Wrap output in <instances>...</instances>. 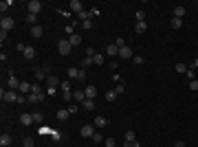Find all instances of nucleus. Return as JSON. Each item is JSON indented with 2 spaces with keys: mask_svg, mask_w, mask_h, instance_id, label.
Here are the masks:
<instances>
[{
  "mask_svg": "<svg viewBox=\"0 0 198 147\" xmlns=\"http://www.w3.org/2000/svg\"><path fill=\"white\" fill-rule=\"evenodd\" d=\"M18 97H20V92H16V90H0V99H2L5 103H16L18 101Z\"/></svg>",
  "mask_w": 198,
  "mask_h": 147,
  "instance_id": "1",
  "label": "nucleus"
},
{
  "mask_svg": "<svg viewBox=\"0 0 198 147\" xmlns=\"http://www.w3.org/2000/svg\"><path fill=\"white\" fill-rule=\"evenodd\" d=\"M13 27H16V20H13V18L5 15L2 20H0V31H7V33H9V31H11Z\"/></svg>",
  "mask_w": 198,
  "mask_h": 147,
  "instance_id": "2",
  "label": "nucleus"
},
{
  "mask_svg": "<svg viewBox=\"0 0 198 147\" xmlns=\"http://www.w3.org/2000/svg\"><path fill=\"white\" fill-rule=\"evenodd\" d=\"M70 48H73V46H70L68 40H60V42H57V53H60V55H68Z\"/></svg>",
  "mask_w": 198,
  "mask_h": 147,
  "instance_id": "3",
  "label": "nucleus"
},
{
  "mask_svg": "<svg viewBox=\"0 0 198 147\" xmlns=\"http://www.w3.org/2000/svg\"><path fill=\"white\" fill-rule=\"evenodd\" d=\"M27 9H29V13L38 15V13L42 11V2H40V0H29V2H27Z\"/></svg>",
  "mask_w": 198,
  "mask_h": 147,
  "instance_id": "4",
  "label": "nucleus"
},
{
  "mask_svg": "<svg viewBox=\"0 0 198 147\" xmlns=\"http://www.w3.org/2000/svg\"><path fill=\"white\" fill-rule=\"evenodd\" d=\"M95 132H97V130H95L92 125H82V128H79V134H82L84 138H92Z\"/></svg>",
  "mask_w": 198,
  "mask_h": 147,
  "instance_id": "5",
  "label": "nucleus"
},
{
  "mask_svg": "<svg viewBox=\"0 0 198 147\" xmlns=\"http://www.w3.org/2000/svg\"><path fill=\"white\" fill-rule=\"evenodd\" d=\"M106 53H108V57H110V59H112V57H119V46H117L115 42H112V44H108V46H106Z\"/></svg>",
  "mask_w": 198,
  "mask_h": 147,
  "instance_id": "6",
  "label": "nucleus"
},
{
  "mask_svg": "<svg viewBox=\"0 0 198 147\" xmlns=\"http://www.w3.org/2000/svg\"><path fill=\"white\" fill-rule=\"evenodd\" d=\"M20 123H22V125H31V123H35V121H33V114L22 112V114H20Z\"/></svg>",
  "mask_w": 198,
  "mask_h": 147,
  "instance_id": "7",
  "label": "nucleus"
},
{
  "mask_svg": "<svg viewBox=\"0 0 198 147\" xmlns=\"http://www.w3.org/2000/svg\"><path fill=\"white\" fill-rule=\"evenodd\" d=\"M119 57H123V59H132L134 53L130 51V46H123V48H119Z\"/></svg>",
  "mask_w": 198,
  "mask_h": 147,
  "instance_id": "8",
  "label": "nucleus"
},
{
  "mask_svg": "<svg viewBox=\"0 0 198 147\" xmlns=\"http://www.w3.org/2000/svg\"><path fill=\"white\" fill-rule=\"evenodd\" d=\"M68 7H70V11L75 13V15H77L79 11H84V5L79 2V0H70V5H68Z\"/></svg>",
  "mask_w": 198,
  "mask_h": 147,
  "instance_id": "9",
  "label": "nucleus"
},
{
  "mask_svg": "<svg viewBox=\"0 0 198 147\" xmlns=\"http://www.w3.org/2000/svg\"><path fill=\"white\" fill-rule=\"evenodd\" d=\"M57 86H62V84H60V79L55 75H48L46 77V88H57Z\"/></svg>",
  "mask_w": 198,
  "mask_h": 147,
  "instance_id": "10",
  "label": "nucleus"
},
{
  "mask_svg": "<svg viewBox=\"0 0 198 147\" xmlns=\"http://www.w3.org/2000/svg\"><path fill=\"white\" fill-rule=\"evenodd\" d=\"M108 125V119L106 116H95V128L97 130H101V128H106Z\"/></svg>",
  "mask_w": 198,
  "mask_h": 147,
  "instance_id": "11",
  "label": "nucleus"
},
{
  "mask_svg": "<svg viewBox=\"0 0 198 147\" xmlns=\"http://www.w3.org/2000/svg\"><path fill=\"white\" fill-rule=\"evenodd\" d=\"M22 55H24V59H35V48L33 46H27L22 51Z\"/></svg>",
  "mask_w": 198,
  "mask_h": 147,
  "instance_id": "12",
  "label": "nucleus"
},
{
  "mask_svg": "<svg viewBox=\"0 0 198 147\" xmlns=\"http://www.w3.org/2000/svg\"><path fill=\"white\" fill-rule=\"evenodd\" d=\"M18 88H20V81L16 79L13 72H9V90H18Z\"/></svg>",
  "mask_w": 198,
  "mask_h": 147,
  "instance_id": "13",
  "label": "nucleus"
},
{
  "mask_svg": "<svg viewBox=\"0 0 198 147\" xmlns=\"http://www.w3.org/2000/svg\"><path fill=\"white\" fill-rule=\"evenodd\" d=\"M68 42H70V46H79L82 44V35L79 33H73V35H68Z\"/></svg>",
  "mask_w": 198,
  "mask_h": 147,
  "instance_id": "14",
  "label": "nucleus"
},
{
  "mask_svg": "<svg viewBox=\"0 0 198 147\" xmlns=\"http://www.w3.org/2000/svg\"><path fill=\"white\" fill-rule=\"evenodd\" d=\"M31 86H33V84H29V81H20L18 92H20V94H27V92H31Z\"/></svg>",
  "mask_w": 198,
  "mask_h": 147,
  "instance_id": "15",
  "label": "nucleus"
},
{
  "mask_svg": "<svg viewBox=\"0 0 198 147\" xmlns=\"http://www.w3.org/2000/svg\"><path fill=\"white\" fill-rule=\"evenodd\" d=\"M73 99L79 101V103H84V101H86V92H84V90H75V92H73Z\"/></svg>",
  "mask_w": 198,
  "mask_h": 147,
  "instance_id": "16",
  "label": "nucleus"
},
{
  "mask_svg": "<svg viewBox=\"0 0 198 147\" xmlns=\"http://www.w3.org/2000/svg\"><path fill=\"white\" fill-rule=\"evenodd\" d=\"M86 99H95V97H97V88L95 86H86Z\"/></svg>",
  "mask_w": 198,
  "mask_h": 147,
  "instance_id": "17",
  "label": "nucleus"
},
{
  "mask_svg": "<svg viewBox=\"0 0 198 147\" xmlns=\"http://www.w3.org/2000/svg\"><path fill=\"white\" fill-rule=\"evenodd\" d=\"M31 35L33 37H42L44 35V29L40 27V24H35V27H31Z\"/></svg>",
  "mask_w": 198,
  "mask_h": 147,
  "instance_id": "18",
  "label": "nucleus"
},
{
  "mask_svg": "<svg viewBox=\"0 0 198 147\" xmlns=\"http://www.w3.org/2000/svg\"><path fill=\"white\" fill-rule=\"evenodd\" d=\"M66 75H68L70 79H77V77H79V68H75V66H70V68L66 70Z\"/></svg>",
  "mask_w": 198,
  "mask_h": 147,
  "instance_id": "19",
  "label": "nucleus"
},
{
  "mask_svg": "<svg viewBox=\"0 0 198 147\" xmlns=\"http://www.w3.org/2000/svg\"><path fill=\"white\" fill-rule=\"evenodd\" d=\"M11 145V134H2L0 136V147H9Z\"/></svg>",
  "mask_w": 198,
  "mask_h": 147,
  "instance_id": "20",
  "label": "nucleus"
},
{
  "mask_svg": "<svg viewBox=\"0 0 198 147\" xmlns=\"http://www.w3.org/2000/svg\"><path fill=\"white\" fill-rule=\"evenodd\" d=\"M132 141H137V134H134V130H128V132H126V147H128Z\"/></svg>",
  "mask_w": 198,
  "mask_h": 147,
  "instance_id": "21",
  "label": "nucleus"
},
{
  "mask_svg": "<svg viewBox=\"0 0 198 147\" xmlns=\"http://www.w3.org/2000/svg\"><path fill=\"white\" fill-rule=\"evenodd\" d=\"M145 29H147V24H145V20H143V22H137V24H134V31H137L139 35H141V33H145Z\"/></svg>",
  "mask_w": 198,
  "mask_h": 147,
  "instance_id": "22",
  "label": "nucleus"
},
{
  "mask_svg": "<svg viewBox=\"0 0 198 147\" xmlns=\"http://www.w3.org/2000/svg\"><path fill=\"white\" fill-rule=\"evenodd\" d=\"M42 99H44V94H29V97H27L29 103H38V101H42Z\"/></svg>",
  "mask_w": 198,
  "mask_h": 147,
  "instance_id": "23",
  "label": "nucleus"
},
{
  "mask_svg": "<svg viewBox=\"0 0 198 147\" xmlns=\"http://www.w3.org/2000/svg\"><path fill=\"white\" fill-rule=\"evenodd\" d=\"M82 108H84V110H88V112H90V110H95V99H86V101L82 103Z\"/></svg>",
  "mask_w": 198,
  "mask_h": 147,
  "instance_id": "24",
  "label": "nucleus"
},
{
  "mask_svg": "<svg viewBox=\"0 0 198 147\" xmlns=\"http://www.w3.org/2000/svg\"><path fill=\"white\" fill-rule=\"evenodd\" d=\"M169 27H172V29H181V27H183V20H181V18H172Z\"/></svg>",
  "mask_w": 198,
  "mask_h": 147,
  "instance_id": "25",
  "label": "nucleus"
},
{
  "mask_svg": "<svg viewBox=\"0 0 198 147\" xmlns=\"http://www.w3.org/2000/svg\"><path fill=\"white\" fill-rule=\"evenodd\" d=\"M70 116V112L68 110H57V121H66Z\"/></svg>",
  "mask_w": 198,
  "mask_h": 147,
  "instance_id": "26",
  "label": "nucleus"
},
{
  "mask_svg": "<svg viewBox=\"0 0 198 147\" xmlns=\"http://www.w3.org/2000/svg\"><path fill=\"white\" fill-rule=\"evenodd\" d=\"M117 97H119V94H117L115 90H108V92H106V101L110 103V101H115V99H117Z\"/></svg>",
  "mask_w": 198,
  "mask_h": 147,
  "instance_id": "27",
  "label": "nucleus"
},
{
  "mask_svg": "<svg viewBox=\"0 0 198 147\" xmlns=\"http://www.w3.org/2000/svg\"><path fill=\"white\" fill-rule=\"evenodd\" d=\"M183 15H185V7H176L174 9V18H181L183 20Z\"/></svg>",
  "mask_w": 198,
  "mask_h": 147,
  "instance_id": "28",
  "label": "nucleus"
},
{
  "mask_svg": "<svg viewBox=\"0 0 198 147\" xmlns=\"http://www.w3.org/2000/svg\"><path fill=\"white\" fill-rule=\"evenodd\" d=\"M92 62H95V64H97V66H101V64H104V62H106V57H104V55H99V53H97V55H95V57H92Z\"/></svg>",
  "mask_w": 198,
  "mask_h": 147,
  "instance_id": "29",
  "label": "nucleus"
},
{
  "mask_svg": "<svg viewBox=\"0 0 198 147\" xmlns=\"http://www.w3.org/2000/svg\"><path fill=\"white\" fill-rule=\"evenodd\" d=\"M33 121H35V123L40 125L42 121H44V114H42V112H33Z\"/></svg>",
  "mask_w": 198,
  "mask_h": 147,
  "instance_id": "30",
  "label": "nucleus"
},
{
  "mask_svg": "<svg viewBox=\"0 0 198 147\" xmlns=\"http://www.w3.org/2000/svg\"><path fill=\"white\" fill-rule=\"evenodd\" d=\"M176 72H181V75H185V72H187V66L181 62V64H176Z\"/></svg>",
  "mask_w": 198,
  "mask_h": 147,
  "instance_id": "31",
  "label": "nucleus"
},
{
  "mask_svg": "<svg viewBox=\"0 0 198 147\" xmlns=\"http://www.w3.org/2000/svg\"><path fill=\"white\" fill-rule=\"evenodd\" d=\"M27 22L35 27V22H38V15H33V13H27Z\"/></svg>",
  "mask_w": 198,
  "mask_h": 147,
  "instance_id": "32",
  "label": "nucleus"
},
{
  "mask_svg": "<svg viewBox=\"0 0 198 147\" xmlns=\"http://www.w3.org/2000/svg\"><path fill=\"white\" fill-rule=\"evenodd\" d=\"M60 88H62V94H64V92H70V81H62Z\"/></svg>",
  "mask_w": 198,
  "mask_h": 147,
  "instance_id": "33",
  "label": "nucleus"
},
{
  "mask_svg": "<svg viewBox=\"0 0 198 147\" xmlns=\"http://www.w3.org/2000/svg\"><path fill=\"white\" fill-rule=\"evenodd\" d=\"M44 75H46V72H44V68H38V70H35V77H38L40 81H42V79H46Z\"/></svg>",
  "mask_w": 198,
  "mask_h": 147,
  "instance_id": "34",
  "label": "nucleus"
},
{
  "mask_svg": "<svg viewBox=\"0 0 198 147\" xmlns=\"http://www.w3.org/2000/svg\"><path fill=\"white\" fill-rule=\"evenodd\" d=\"M115 92H117V94H123V92H126V86L119 81V84H117V88H115Z\"/></svg>",
  "mask_w": 198,
  "mask_h": 147,
  "instance_id": "35",
  "label": "nucleus"
},
{
  "mask_svg": "<svg viewBox=\"0 0 198 147\" xmlns=\"http://www.w3.org/2000/svg\"><path fill=\"white\" fill-rule=\"evenodd\" d=\"M31 94H42V88H40L38 84H33V86H31Z\"/></svg>",
  "mask_w": 198,
  "mask_h": 147,
  "instance_id": "36",
  "label": "nucleus"
},
{
  "mask_svg": "<svg viewBox=\"0 0 198 147\" xmlns=\"http://www.w3.org/2000/svg\"><path fill=\"white\" fill-rule=\"evenodd\" d=\"M66 110H68V112H70V114H75V112H77V110H79V106H77V103H70V106H68V108H66Z\"/></svg>",
  "mask_w": 198,
  "mask_h": 147,
  "instance_id": "37",
  "label": "nucleus"
},
{
  "mask_svg": "<svg viewBox=\"0 0 198 147\" xmlns=\"http://www.w3.org/2000/svg\"><path fill=\"white\" fill-rule=\"evenodd\" d=\"M92 141H95V143H104V136L99 134V132H95V134H92Z\"/></svg>",
  "mask_w": 198,
  "mask_h": 147,
  "instance_id": "38",
  "label": "nucleus"
},
{
  "mask_svg": "<svg viewBox=\"0 0 198 147\" xmlns=\"http://www.w3.org/2000/svg\"><path fill=\"white\" fill-rule=\"evenodd\" d=\"M88 75H86V68H79V77H77V81H84Z\"/></svg>",
  "mask_w": 198,
  "mask_h": 147,
  "instance_id": "39",
  "label": "nucleus"
},
{
  "mask_svg": "<svg viewBox=\"0 0 198 147\" xmlns=\"http://www.w3.org/2000/svg\"><path fill=\"white\" fill-rule=\"evenodd\" d=\"M90 64H95V62H92V57H86V59L82 62V68H88Z\"/></svg>",
  "mask_w": 198,
  "mask_h": 147,
  "instance_id": "40",
  "label": "nucleus"
},
{
  "mask_svg": "<svg viewBox=\"0 0 198 147\" xmlns=\"http://www.w3.org/2000/svg\"><path fill=\"white\" fill-rule=\"evenodd\" d=\"M82 27H84L86 31H90V29H92V20H86V22H82Z\"/></svg>",
  "mask_w": 198,
  "mask_h": 147,
  "instance_id": "41",
  "label": "nucleus"
},
{
  "mask_svg": "<svg viewBox=\"0 0 198 147\" xmlns=\"http://www.w3.org/2000/svg\"><path fill=\"white\" fill-rule=\"evenodd\" d=\"M115 44H117L119 48H123V46H126V40H123V37H117V40H115Z\"/></svg>",
  "mask_w": 198,
  "mask_h": 147,
  "instance_id": "42",
  "label": "nucleus"
},
{
  "mask_svg": "<svg viewBox=\"0 0 198 147\" xmlns=\"http://www.w3.org/2000/svg\"><path fill=\"white\" fill-rule=\"evenodd\" d=\"M134 18H137V22H143V18H145V13H143V11H141V9H139V11H137V15H134Z\"/></svg>",
  "mask_w": 198,
  "mask_h": 147,
  "instance_id": "43",
  "label": "nucleus"
},
{
  "mask_svg": "<svg viewBox=\"0 0 198 147\" xmlns=\"http://www.w3.org/2000/svg\"><path fill=\"white\" fill-rule=\"evenodd\" d=\"M185 75H187V77H189V81H191V79L196 77V72H194V68H187V72H185Z\"/></svg>",
  "mask_w": 198,
  "mask_h": 147,
  "instance_id": "44",
  "label": "nucleus"
},
{
  "mask_svg": "<svg viewBox=\"0 0 198 147\" xmlns=\"http://www.w3.org/2000/svg\"><path fill=\"white\" fill-rule=\"evenodd\" d=\"M86 55H88V57H95V55H97V53H95V48H92V46H88V48H86Z\"/></svg>",
  "mask_w": 198,
  "mask_h": 147,
  "instance_id": "45",
  "label": "nucleus"
},
{
  "mask_svg": "<svg viewBox=\"0 0 198 147\" xmlns=\"http://www.w3.org/2000/svg\"><path fill=\"white\" fill-rule=\"evenodd\" d=\"M22 145H24V147H33V138H24Z\"/></svg>",
  "mask_w": 198,
  "mask_h": 147,
  "instance_id": "46",
  "label": "nucleus"
},
{
  "mask_svg": "<svg viewBox=\"0 0 198 147\" xmlns=\"http://www.w3.org/2000/svg\"><path fill=\"white\" fill-rule=\"evenodd\" d=\"M189 88H191V90H198V79H191V81H189Z\"/></svg>",
  "mask_w": 198,
  "mask_h": 147,
  "instance_id": "47",
  "label": "nucleus"
},
{
  "mask_svg": "<svg viewBox=\"0 0 198 147\" xmlns=\"http://www.w3.org/2000/svg\"><path fill=\"white\" fill-rule=\"evenodd\" d=\"M132 62H134V64H143V57H141V55H134Z\"/></svg>",
  "mask_w": 198,
  "mask_h": 147,
  "instance_id": "48",
  "label": "nucleus"
},
{
  "mask_svg": "<svg viewBox=\"0 0 198 147\" xmlns=\"http://www.w3.org/2000/svg\"><path fill=\"white\" fill-rule=\"evenodd\" d=\"M108 64H110V70H117V66H119V64H117V59H110Z\"/></svg>",
  "mask_w": 198,
  "mask_h": 147,
  "instance_id": "49",
  "label": "nucleus"
},
{
  "mask_svg": "<svg viewBox=\"0 0 198 147\" xmlns=\"http://www.w3.org/2000/svg\"><path fill=\"white\" fill-rule=\"evenodd\" d=\"M51 136H53V141H62V134L60 132H51Z\"/></svg>",
  "mask_w": 198,
  "mask_h": 147,
  "instance_id": "50",
  "label": "nucleus"
},
{
  "mask_svg": "<svg viewBox=\"0 0 198 147\" xmlns=\"http://www.w3.org/2000/svg\"><path fill=\"white\" fill-rule=\"evenodd\" d=\"M106 147H115V138H106Z\"/></svg>",
  "mask_w": 198,
  "mask_h": 147,
  "instance_id": "51",
  "label": "nucleus"
},
{
  "mask_svg": "<svg viewBox=\"0 0 198 147\" xmlns=\"http://www.w3.org/2000/svg\"><path fill=\"white\" fill-rule=\"evenodd\" d=\"M128 147H141V143H139V141H132V143H130Z\"/></svg>",
  "mask_w": 198,
  "mask_h": 147,
  "instance_id": "52",
  "label": "nucleus"
},
{
  "mask_svg": "<svg viewBox=\"0 0 198 147\" xmlns=\"http://www.w3.org/2000/svg\"><path fill=\"white\" fill-rule=\"evenodd\" d=\"M174 147H187V145H185V143H181V141H178V143H176V145H174Z\"/></svg>",
  "mask_w": 198,
  "mask_h": 147,
  "instance_id": "53",
  "label": "nucleus"
},
{
  "mask_svg": "<svg viewBox=\"0 0 198 147\" xmlns=\"http://www.w3.org/2000/svg\"><path fill=\"white\" fill-rule=\"evenodd\" d=\"M194 66H196V68H198V57H196V62H194Z\"/></svg>",
  "mask_w": 198,
  "mask_h": 147,
  "instance_id": "54",
  "label": "nucleus"
},
{
  "mask_svg": "<svg viewBox=\"0 0 198 147\" xmlns=\"http://www.w3.org/2000/svg\"><path fill=\"white\" fill-rule=\"evenodd\" d=\"M196 9H198V7H196Z\"/></svg>",
  "mask_w": 198,
  "mask_h": 147,
  "instance_id": "55",
  "label": "nucleus"
}]
</instances>
